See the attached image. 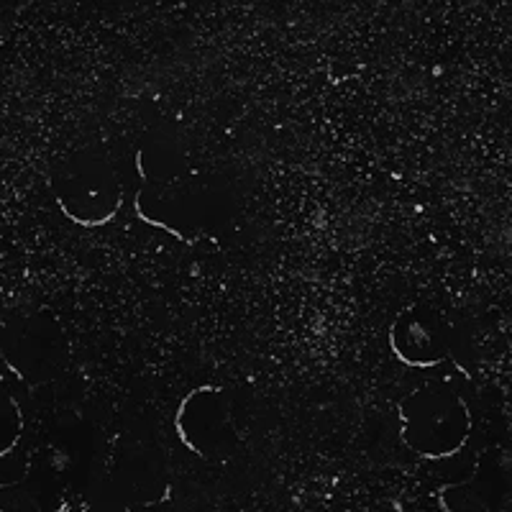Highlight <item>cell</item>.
Wrapping results in <instances>:
<instances>
[{"label": "cell", "instance_id": "6da1fadb", "mask_svg": "<svg viewBox=\"0 0 512 512\" xmlns=\"http://www.w3.org/2000/svg\"><path fill=\"white\" fill-rule=\"evenodd\" d=\"M52 187L64 218L82 228L105 226L121 208L116 172L95 149L62 159L54 169Z\"/></svg>", "mask_w": 512, "mask_h": 512}, {"label": "cell", "instance_id": "7a4b0ae2", "mask_svg": "<svg viewBox=\"0 0 512 512\" xmlns=\"http://www.w3.org/2000/svg\"><path fill=\"white\" fill-rule=\"evenodd\" d=\"M402 436L418 454L438 456L454 454L456 448L469 436V410L464 402L448 390H425L413 392L402 402Z\"/></svg>", "mask_w": 512, "mask_h": 512}, {"label": "cell", "instance_id": "3957f363", "mask_svg": "<svg viewBox=\"0 0 512 512\" xmlns=\"http://www.w3.org/2000/svg\"><path fill=\"white\" fill-rule=\"evenodd\" d=\"M3 356L13 361L18 372H24L34 382L54 377L64 359V336L57 323L47 326L41 315L24 320L18 333L3 336Z\"/></svg>", "mask_w": 512, "mask_h": 512}, {"label": "cell", "instance_id": "277c9868", "mask_svg": "<svg viewBox=\"0 0 512 512\" xmlns=\"http://www.w3.org/2000/svg\"><path fill=\"white\" fill-rule=\"evenodd\" d=\"M177 428L187 446L200 456H208L226 443L231 418L223 402V392L216 387H200L182 402Z\"/></svg>", "mask_w": 512, "mask_h": 512}, {"label": "cell", "instance_id": "5b68a950", "mask_svg": "<svg viewBox=\"0 0 512 512\" xmlns=\"http://www.w3.org/2000/svg\"><path fill=\"white\" fill-rule=\"evenodd\" d=\"M392 351L410 367H436L443 359L441 328H428L415 313L400 315L392 326Z\"/></svg>", "mask_w": 512, "mask_h": 512}, {"label": "cell", "instance_id": "8992f818", "mask_svg": "<svg viewBox=\"0 0 512 512\" xmlns=\"http://www.w3.org/2000/svg\"><path fill=\"white\" fill-rule=\"evenodd\" d=\"M24 433V413L18 408L16 397L0 387V456L11 454Z\"/></svg>", "mask_w": 512, "mask_h": 512}, {"label": "cell", "instance_id": "52a82bcc", "mask_svg": "<svg viewBox=\"0 0 512 512\" xmlns=\"http://www.w3.org/2000/svg\"><path fill=\"white\" fill-rule=\"evenodd\" d=\"M0 359H3V333H0Z\"/></svg>", "mask_w": 512, "mask_h": 512}]
</instances>
